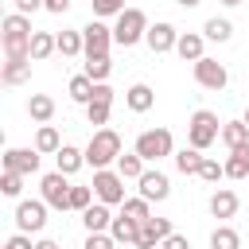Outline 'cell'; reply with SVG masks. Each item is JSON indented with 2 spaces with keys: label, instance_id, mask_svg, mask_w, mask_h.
I'll return each mask as SVG.
<instances>
[{
  "label": "cell",
  "instance_id": "1",
  "mask_svg": "<svg viewBox=\"0 0 249 249\" xmlns=\"http://www.w3.org/2000/svg\"><path fill=\"white\" fill-rule=\"evenodd\" d=\"M0 39H4V58L8 62H19V58H31V19L27 16H19V12H12V16H4V23H0Z\"/></svg>",
  "mask_w": 249,
  "mask_h": 249
},
{
  "label": "cell",
  "instance_id": "2",
  "mask_svg": "<svg viewBox=\"0 0 249 249\" xmlns=\"http://www.w3.org/2000/svg\"><path fill=\"white\" fill-rule=\"evenodd\" d=\"M117 160H121V132L117 128H97L89 136V144H86V163L93 171H101V167H109Z\"/></svg>",
  "mask_w": 249,
  "mask_h": 249
},
{
  "label": "cell",
  "instance_id": "3",
  "mask_svg": "<svg viewBox=\"0 0 249 249\" xmlns=\"http://www.w3.org/2000/svg\"><path fill=\"white\" fill-rule=\"evenodd\" d=\"M218 136H222V121H218V113H210V109H195L191 121H187V144L198 148V152H206Z\"/></svg>",
  "mask_w": 249,
  "mask_h": 249
},
{
  "label": "cell",
  "instance_id": "4",
  "mask_svg": "<svg viewBox=\"0 0 249 249\" xmlns=\"http://www.w3.org/2000/svg\"><path fill=\"white\" fill-rule=\"evenodd\" d=\"M144 35H148V16L140 8H124L113 23V43L117 47H136Z\"/></svg>",
  "mask_w": 249,
  "mask_h": 249
},
{
  "label": "cell",
  "instance_id": "5",
  "mask_svg": "<svg viewBox=\"0 0 249 249\" xmlns=\"http://www.w3.org/2000/svg\"><path fill=\"white\" fill-rule=\"evenodd\" d=\"M144 163H156V160H163V156H175V140H171V132L167 128H144L140 136H136V148H132Z\"/></svg>",
  "mask_w": 249,
  "mask_h": 249
},
{
  "label": "cell",
  "instance_id": "6",
  "mask_svg": "<svg viewBox=\"0 0 249 249\" xmlns=\"http://www.w3.org/2000/svg\"><path fill=\"white\" fill-rule=\"evenodd\" d=\"M93 195H97V202H105V206H124V179H121V171L117 167H101V171H93Z\"/></svg>",
  "mask_w": 249,
  "mask_h": 249
},
{
  "label": "cell",
  "instance_id": "7",
  "mask_svg": "<svg viewBox=\"0 0 249 249\" xmlns=\"http://www.w3.org/2000/svg\"><path fill=\"white\" fill-rule=\"evenodd\" d=\"M39 195L51 210H70V183H66L62 171H47L39 179Z\"/></svg>",
  "mask_w": 249,
  "mask_h": 249
},
{
  "label": "cell",
  "instance_id": "8",
  "mask_svg": "<svg viewBox=\"0 0 249 249\" xmlns=\"http://www.w3.org/2000/svg\"><path fill=\"white\" fill-rule=\"evenodd\" d=\"M47 202L43 198H23L19 206H16V226H19V233H39L43 226H47Z\"/></svg>",
  "mask_w": 249,
  "mask_h": 249
},
{
  "label": "cell",
  "instance_id": "9",
  "mask_svg": "<svg viewBox=\"0 0 249 249\" xmlns=\"http://www.w3.org/2000/svg\"><path fill=\"white\" fill-rule=\"evenodd\" d=\"M195 82L202 86V89H226V82H230V70L218 62V58H198L195 62Z\"/></svg>",
  "mask_w": 249,
  "mask_h": 249
},
{
  "label": "cell",
  "instance_id": "10",
  "mask_svg": "<svg viewBox=\"0 0 249 249\" xmlns=\"http://www.w3.org/2000/svg\"><path fill=\"white\" fill-rule=\"evenodd\" d=\"M82 39H86V58L109 54V47H113V27H105L101 19H89V23L82 27Z\"/></svg>",
  "mask_w": 249,
  "mask_h": 249
},
{
  "label": "cell",
  "instance_id": "11",
  "mask_svg": "<svg viewBox=\"0 0 249 249\" xmlns=\"http://www.w3.org/2000/svg\"><path fill=\"white\" fill-rule=\"evenodd\" d=\"M136 183H140V198H148V202H163V198L171 195V179H167L163 171H152V167H148Z\"/></svg>",
  "mask_w": 249,
  "mask_h": 249
},
{
  "label": "cell",
  "instance_id": "12",
  "mask_svg": "<svg viewBox=\"0 0 249 249\" xmlns=\"http://www.w3.org/2000/svg\"><path fill=\"white\" fill-rule=\"evenodd\" d=\"M171 233H175V230H171V218H148V222L140 226V241H136V249H156V245H163Z\"/></svg>",
  "mask_w": 249,
  "mask_h": 249
},
{
  "label": "cell",
  "instance_id": "13",
  "mask_svg": "<svg viewBox=\"0 0 249 249\" xmlns=\"http://www.w3.org/2000/svg\"><path fill=\"white\" fill-rule=\"evenodd\" d=\"M144 43H148V51H152V54H167V51H175L179 31H175L171 23H152V27H148V35H144Z\"/></svg>",
  "mask_w": 249,
  "mask_h": 249
},
{
  "label": "cell",
  "instance_id": "14",
  "mask_svg": "<svg viewBox=\"0 0 249 249\" xmlns=\"http://www.w3.org/2000/svg\"><path fill=\"white\" fill-rule=\"evenodd\" d=\"M4 171L35 175V171H39V152H35V148H8V152H4Z\"/></svg>",
  "mask_w": 249,
  "mask_h": 249
},
{
  "label": "cell",
  "instance_id": "15",
  "mask_svg": "<svg viewBox=\"0 0 249 249\" xmlns=\"http://www.w3.org/2000/svg\"><path fill=\"white\" fill-rule=\"evenodd\" d=\"M202 47H206V35H198V31H183L179 35V43H175V54L183 58V62H198V58H206L202 54Z\"/></svg>",
  "mask_w": 249,
  "mask_h": 249
},
{
  "label": "cell",
  "instance_id": "16",
  "mask_svg": "<svg viewBox=\"0 0 249 249\" xmlns=\"http://www.w3.org/2000/svg\"><path fill=\"white\" fill-rule=\"evenodd\" d=\"M82 226H86V233H109V226H113L109 206H105V202H93V206L82 214Z\"/></svg>",
  "mask_w": 249,
  "mask_h": 249
},
{
  "label": "cell",
  "instance_id": "17",
  "mask_svg": "<svg viewBox=\"0 0 249 249\" xmlns=\"http://www.w3.org/2000/svg\"><path fill=\"white\" fill-rule=\"evenodd\" d=\"M124 105H128L132 113H148V109L156 105V93H152V86H144V82L128 86V89H124Z\"/></svg>",
  "mask_w": 249,
  "mask_h": 249
},
{
  "label": "cell",
  "instance_id": "18",
  "mask_svg": "<svg viewBox=\"0 0 249 249\" xmlns=\"http://www.w3.org/2000/svg\"><path fill=\"white\" fill-rule=\"evenodd\" d=\"M109 233H113V241H117V245H136V241H140V222H132V218L117 214V218H113V226H109Z\"/></svg>",
  "mask_w": 249,
  "mask_h": 249
},
{
  "label": "cell",
  "instance_id": "19",
  "mask_svg": "<svg viewBox=\"0 0 249 249\" xmlns=\"http://www.w3.org/2000/svg\"><path fill=\"white\" fill-rule=\"evenodd\" d=\"M27 117L39 121V124H51V117H54V97H51V93H31V97H27Z\"/></svg>",
  "mask_w": 249,
  "mask_h": 249
},
{
  "label": "cell",
  "instance_id": "20",
  "mask_svg": "<svg viewBox=\"0 0 249 249\" xmlns=\"http://www.w3.org/2000/svg\"><path fill=\"white\" fill-rule=\"evenodd\" d=\"M58 148H62L58 128H54V124H39V128H35V152H39V156H58Z\"/></svg>",
  "mask_w": 249,
  "mask_h": 249
},
{
  "label": "cell",
  "instance_id": "21",
  "mask_svg": "<svg viewBox=\"0 0 249 249\" xmlns=\"http://www.w3.org/2000/svg\"><path fill=\"white\" fill-rule=\"evenodd\" d=\"M210 214H214V218H233V214H237V195H233L230 187H218V191L210 195Z\"/></svg>",
  "mask_w": 249,
  "mask_h": 249
},
{
  "label": "cell",
  "instance_id": "22",
  "mask_svg": "<svg viewBox=\"0 0 249 249\" xmlns=\"http://www.w3.org/2000/svg\"><path fill=\"white\" fill-rule=\"evenodd\" d=\"M54 39H58V54H62V58H78V54H86V39H82V31L66 27V31H58Z\"/></svg>",
  "mask_w": 249,
  "mask_h": 249
},
{
  "label": "cell",
  "instance_id": "23",
  "mask_svg": "<svg viewBox=\"0 0 249 249\" xmlns=\"http://www.w3.org/2000/svg\"><path fill=\"white\" fill-rule=\"evenodd\" d=\"M218 140L233 152V148L249 144V124H245V121H222V136H218Z\"/></svg>",
  "mask_w": 249,
  "mask_h": 249
},
{
  "label": "cell",
  "instance_id": "24",
  "mask_svg": "<svg viewBox=\"0 0 249 249\" xmlns=\"http://www.w3.org/2000/svg\"><path fill=\"white\" fill-rule=\"evenodd\" d=\"M54 163H58V171H62V175H74V171L86 163V148L62 144V148H58V156H54Z\"/></svg>",
  "mask_w": 249,
  "mask_h": 249
},
{
  "label": "cell",
  "instance_id": "25",
  "mask_svg": "<svg viewBox=\"0 0 249 249\" xmlns=\"http://www.w3.org/2000/svg\"><path fill=\"white\" fill-rule=\"evenodd\" d=\"M226 179H249V144H241L226 156Z\"/></svg>",
  "mask_w": 249,
  "mask_h": 249
},
{
  "label": "cell",
  "instance_id": "26",
  "mask_svg": "<svg viewBox=\"0 0 249 249\" xmlns=\"http://www.w3.org/2000/svg\"><path fill=\"white\" fill-rule=\"evenodd\" d=\"M58 51V39L51 35V31H35L31 35V62H43V58H51Z\"/></svg>",
  "mask_w": 249,
  "mask_h": 249
},
{
  "label": "cell",
  "instance_id": "27",
  "mask_svg": "<svg viewBox=\"0 0 249 249\" xmlns=\"http://www.w3.org/2000/svg\"><path fill=\"white\" fill-rule=\"evenodd\" d=\"M0 78H4V86H19V82H27V78H31V58H19V62H8V58H4Z\"/></svg>",
  "mask_w": 249,
  "mask_h": 249
},
{
  "label": "cell",
  "instance_id": "28",
  "mask_svg": "<svg viewBox=\"0 0 249 249\" xmlns=\"http://www.w3.org/2000/svg\"><path fill=\"white\" fill-rule=\"evenodd\" d=\"M93 86H97V82H93L89 74H74V78H70V101L89 105V101H93Z\"/></svg>",
  "mask_w": 249,
  "mask_h": 249
},
{
  "label": "cell",
  "instance_id": "29",
  "mask_svg": "<svg viewBox=\"0 0 249 249\" xmlns=\"http://www.w3.org/2000/svg\"><path fill=\"white\" fill-rule=\"evenodd\" d=\"M202 160H206V156H202L198 148H179V152H175V167H179L183 175H198V171H202Z\"/></svg>",
  "mask_w": 249,
  "mask_h": 249
},
{
  "label": "cell",
  "instance_id": "30",
  "mask_svg": "<svg viewBox=\"0 0 249 249\" xmlns=\"http://www.w3.org/2000/svg\"><path fill=\"white\" fill-rule=\"evenodd\" d=\"M113 167L121 171V179H140V175L148 171V167H144V160H140L136 152H121V160H117Z\"/></svg>",
  "mask_w": 249,
  "mask_h": 249
},
{
  "label": "cell",
  "instance_id": "31",
  "mask_svg": "<svg viewBox=\"0 0 249 249\" xmlns=\"http://www.w3.org/2000/svg\"><path fill=\"white\" fill-rule=\"evenodd\" d=\"M202 35H206L210 43H230V35H233V23L214 16V19H206V23H202Z\"/></svg>",
  "mask_w": 249,
  "mask_h": 249
},
{
  "label": "cell",
  "instance_id": "32",
  "mask_svg": "<svg viewBox=\"0 0 249 249\" xmlns=\"http://www.w3.org/2000/svg\"><path fill=\"white\" fill-rule=\"evenodd\" d=\"M210 249H241V233L233 226H218L210 233Z\"/></svg>",
  "mask_w": 249,
  "mask_h": 249
},
{
  "label": "cell",
  "instance_id": "33",
  "mask_svg": "<svg viewBox=\"0 0 249 249\" xmlns=\"http://www.w3.org/2000/svg\"><path fill=\"white\" fill-rule=\"evenodd\" d=\"M121 214L144 226V222L152 218V202H148V198H124V206H121Z\"/></svg>",
  "mask_w": 249,
  "mask_h": 249
},
{
  "label": "cell",
  "instance_id": "34",
  "mask_svg": "<svg viewBox=\"0 0 249 249\" xmlns=\"http://www.w3.org/2000/svg\"><path fill=\"white\" fill-rule=\"evenodd\" d=\"M82 74H89L93 82H105L109 74H113V62H109V54H93V58H86V70Z\"/></svg>",
  "mask_w": 249,
  "mask_h": 249
},
{
  "label": "cell",
  "instance_id": "35",
  "mask_svg": "<svg viewBox=\"0 0 249 249\" xmlns=\"http://www.w3.org/2000/svg\"><path fill=\"white\" fill-rule=\"evenodd\" d=\"M23 179H27V175H19V171H4V175H0V191H4L8 198H19Z\"/></svg>",
  "mask_w": 249,
  "mask_h": 249
},
{
  "label": "cell",
  "instance_id": "36",
  "mask_svg": "<svg viewBox=\"0 0 249 249\" xmlns=\"http://www.w3.org/2000/svg\"><path fill=\"white\" fill-rule=\"evenodd\" d=\"M109 109H113V105H105V101H89V105H86V117H89V124L105 128V124H109Z\"/></svg>",
  "mask_w": 249,
  "mask_h": 249
},
{
  "label": "cell",
  "instance_id": "37",
  "mask_svg": "<svg viewBox=\"0 0 249 249\" xmlns=\"http://www.w3.org/2000/svg\"><path fill=\"white\" fill-rule=\"evenodd\" d=\"M222 175H226V163H218L214 156H206V160H202V171H198V179H202V183H218Z\"/></svg>",
  "mask_w": 249,
  "mask_h": 249
},
{
  "label": "cell",
  "instance_id": "38",
  "mask_svg": "<svg viewBox=\"0 0 249 249\" xmlns=\"http://www.w3.org/2000/svg\"><path fill=\"white\" fill-rule=\"evenodd\" d=\"M121 12H124V0H93V19L121 16Z\"/></svg>",
  "mask_w": 249,
  "mask_h": 249
},
{
  "label": "cell",
  "instance_id": "39",
  "mask_svg": "<svg viewBox=\"0 0 249 249\" xmlns=\"http://www.w3.org/2000/svg\"><path fill=\"white\" fill-rule=\"evenodd\" d=\"M113 233H86V249H113Z\"/></svg>",
  "mask_w": 249,
  "mask_h": 249
},
{
  "label": "cell",
  "instance_id": "40",
  "mask_svg": "<svg viewBox=\"0 0 249 249\" xmlns=\"http://www.w3.org/2000/svg\"><path fill=\"white\" fill-rule=\"evenodd\" d=\"M93 101H105V105H113V86H109V82H97V86H93Z\"/></svg>",
  "mask_w": 249,
  "mask_h": 249
},
{
  "label": "cell",
  "instance_id": "41",
  "mask_svg": "<svg viewBox=\"0 0 249 249\" xmlns=\"http://www.w3.org/2000/svg\"><path fill=\"white\" fill-rule=\"evenodd\" d=\"M4 249H35V245H31V237H27V233H12V237L4 241Z\"/></svg>",
  "mask_w": 249,
  "mask_h": 249
},
{
  "label": "cell",
  "instance_id": "42",
  "mask_svg": "<svg viewBox=\"0 0 249 249\" xmlns=\"http://www.w3.org/2000/svg\"><path fill=\"white\" fill-rule=\"evenodd\" d=\"M43 8V0H16V12L19 16H31V12H39Z\"/></svg>",
  "mask_w": 249,
  "mask_h": 249
},
{
  "label": "cell",
  "instance_id": "43",
  "mask_svg": "<svg viewBox=\"0 0 249 249\" xmlns=\"http://www.w3.org/2000/svg\"><path fill=\"white\" fill-rule=\"evenodd\" d=\"M43 8L51 16H62V12H70V0H43Z\"/></svg>",
  "mask_w": 249,
  "mask_h": 249
},
{
  "label": "cell",
  "instance_id": "44",
  "mask_svg": "<svg viewBox=\"0 0 249 249\" xmlns=\"http://www.w3.org/2000/svg\"><path fill=\"white\" fill-rule=\"evenodd\" d=\"M160 249H191V241H187L183 233H171V237H167V241H163Z\"/></svg>",
  "mask_w": 249,
  "mask_h": 249
},
{
  "label": "cell",
  "instance_id": "45",
  "mask_svg": "<svg viewBox=\"0 0 249 249\" xmlns=\"http://www.w3.org/2000/svg\"><path fill=\"white\" fill-rule=\"evenodd\" d=\"M35 249H58V241H51V237H43V241H35Z\"/></svg>",
  "mask_w": 249,
  "mask_h": 249
},
{
  "label": "cell",
  "instance_id": "46",
  "mask_svg": "<svg viewBox=\"0 0 249 249\" xmlns=\"http://www.w3.org/2000/svg\"><path fill=\"white\" fill-rule=\"evenodd\" d=\"M222 4H226V8H237V4H245V0H222Z\"/></svg>",
  "mask_w": 249,
  "mask_h": 249
},
{
  "label": "cell",
  "instance_id": "47",
  "mask_svg": "<svg viewBox=\"0 0 249 249\" xmlns=\"http://www.w3.org/2000/svg\"><path fill=\"white\" fill-rule=\"evenodd\" d=\"M179 4H183V8H195V4H202V0H179Z\"/></svg>",
  "mask_w": 249,
  "mask_h": 249
},
{
  "label": "cell",
  "instance_id": "48",
  "mask_svg": "<svg viewBox=\"0 0 249 249\" xmlns=\"http://www.w3.org/2000/svg\"><path fill=\"white\" fill-rule=\"evenodd\" d=\"M241 121H245V124H249V105H245V117H241Z\"/></svg>",
  "mask_w": 249,
  "mask_h": 249
}]
</instances>
